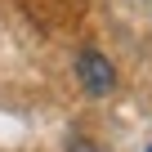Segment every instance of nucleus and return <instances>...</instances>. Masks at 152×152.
Masks as SVG:
<instances>
[{
    "label": "nucleus",
    "instance_id": "f257e3e1",
    "mask_svg": "<svg viewBox=\"0 0 152 152\" xmlns=\"http://www.w3.org/2000/svg\"><path fill=\"white\" fill-rule=\"evenodd\" d=\"M76 76H81L85 94H94V99L116 90V67H112L99 49H81V54H76Z\"/></svg>",
    "mask_w": 152,
    "mask_h": 152
},
{
    "label": "nucleus",
    "instance_id": "f03ea898",
    "mask_svg": "<svg viewBox=\"0 0 152 152\" xmlns=\"http://www.w3.org/2000/svg\"><path fill=\"white\" fill-rule=\"evenodd\" d=\"M72 152H99V148H94L90 139H72Z\"/></svg>",
    "mask_w": 152,
    "mask_h": 152
},
{
    "label": "nucleus",
    "instance_id": "7ed1b4c3",
    "mask_svg": "<svg viewBox=\"0 0 152 152\" xmlns=\"http://www.w3.org/2000/svg\"><path fill=\"white\" fill-rule=\"evenodd\" d=\"M148 152H152V143H148Z\"/></svg>",
    "mask_w": 152,
    "mask_h": 152
}]
</instances>
